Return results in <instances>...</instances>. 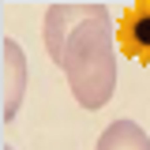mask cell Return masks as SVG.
Instances as JSON below:
<instances>
[{
  "label": "cell",
  "mask_w": 150,
  "mask_h": 150,
  "mask_svg": "<svg viewBox=\"0 0 150 150\" xmlns=\"http://www.w3.org/2000/svg\"><path fill=\"white\" fill-rule=\"evenodd\" d=\"M56 68L68 79L75 105H83L86 112L109 105V98L116 94V30H112L109 8L94 11L71 30Z\"/></svg>",
  "instance_id": "obj_1"
},
{
  "label": "cell",
  "mask_w": 150,
  "mask_h": 150,
  "mask_svg": "<svg viewBox=\"0 0 150 150\" xmlns=\"http://www.w3.org/2000/svg\"><path fill=\"white\" fill-rule=\"evenodd\" d=\"M105 0H53L45 8V19H41V41H45V53L53 56V64L64 53V41L71 38V30L90 19L94 11H101Z\"/></svg>",
  "instance_id": "obj_2"
},
{
  "label": "cell",
  "mask_w": 150,
  "mask_h": 150,
  "mask_svg": "<svg viewBox=\"0 0 150 150\" xmlns=\"http://www.w3.org/2000/svg\"><path fill=\"white\" fill-rule=\"evenodd\" d=\"M26 53L15 38H0V124H11L26 101Z\"/></svg>",
  "instance_id": "obj_3"
},
{
  "label": "cell",
  "mask_w": 150,
  "mask_h": 150,
  "mask_svg": "<svg viewBox=\"0 0 150 150\" xmlns=\"http://www.w3.org/2000/svg\"><path fill=\"white\" fill-rule=\"evenodd\" d=\"M116 41L124 45V53L131 60L150 64V0H139L128 8V15L116 26Z\"/></svg>",
  "instance_id": "obj_4"
},
{
  "label": "cell",
  "mask_w": 150,
  "mask_h": 150,
  "mask_svg": "<svg viewBox=\"0 0 150 150\" xmlns=\"http://www.w3.org/2000/svg\"><path fill=\"white\" fill-rule=\"evenodd\" d=\"M94 150H150V135L135 120L120 116V120H112L109 128L98 135V146Z\"/></svg>",
  "instance_id": "obj_5"
},
{
  "label": "cell",
  "mask_w": 150,
  "mask_h": 150,
  "mask_svg": "<svg viewBox=\"0 0 150 150\" xmlns=\"http://www.w3.org/2000/svg\"><path fill=\"white\" fill-rule=\"evenodd\" d=\"M0 150H11V146H4V143H0Z\"/></svg>",
  "instance_id": "obj_6"
}]
</instances>
